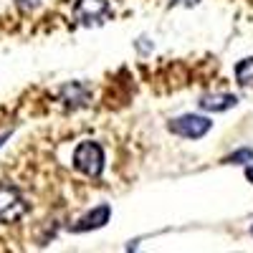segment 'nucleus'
Returning a JSON list of instances; mask_svg holds the SVG:
<instances>
[{
  "mask_svg": "<svg viewBox=\"0 0 253 253\" xmlns=\"http://www.w3.org/2000/svg\"><path fill=\"white\" fill-rule=\"evenodd\" d=\"M112 15V5L109 0H79L74 5V20L84 28H94L107 23Z\"/></svg>",
  "mask_w": 253,
  "mask_h": 253,
  "instance_id": "obj_1",
  "label": "nucleus"
},
{
  "mask_svg": "<svg viewBox=\"0 0 253 253\" xmlns=\"http://www.w3.org/2000/svg\"><path fill=\"white\" fill-rule=\"evenodd\" d=\"M74 167L79 172L89 175V177L101 175V170H104V150H101V144L81 142L76 147V152H74Z\"/></svg>",
  "mask_w": 253,
  "mask_h": 253,
  "instance_id": "obj_2",
  "label": "nucleus"
},
{
  "mask_svg": "<svg viewBox=\"0 0 253 253\" xmlns=\"http://www.w3.org/2000/svg\"><path fill=\"white\" fill-rule=\"evenodd\" d=\"M28 203L13 185H0V223H15L26 215Z\"/></svg>",
  "mask_w": 253,
  "mask_h": 253,
  "instance_id": "obj_3",
  "label": "nucleus"
},
{
  "mask_svg": "<svg viewBox=\"0 0 253 253\" xmlns=\"http://www.w3.org/2000/svg\"><path fill=\"white\" fill-rule=\"evenodd\" d=\"M210 126H213V122L200 117V114H182V117L170 122V132L180 134V137H187V139H198V137L210 132Z\"/></svg>",
  "mask_w": 253,
  "mask_h": 253,
  "instance_id": "obj_4",
  "label": "nucleus"
},
{
  "mask_svg": "<svg viewBox=\"0 0 253 253\" xmlns=\"http://www.w3.org/2000/svg\"><path fill=\"white\" fill-rule=\"evenodd\" d=\"M109 215H112V208H109V205H99V208L89 210V213L84 215V218H79V223H74L71 230H74V233H86V230H96V228H101V225H107Z\"/></svg>",
  "mask_w": 253,
  "mask_h": 253,
  "instance_id": "obj_5",
  "label": "nucleus"
},
{
  "mask_svg": "<svg viewBox=\"0 0 253 253\" xmlns=\"http://www.w3.org/2000/svg\"><path fill=\"white\" fill-rule=\"evenodd\" d=\"M198 104L205 112H225V109H233L238 99L233 94H205V96H200Z\"/></svg>",
  "mask_w": 253,
  "mask_h": 253,
  "instance_id": "obj_6",
  "label": "nucleus"
},
{
  "mask_svg": "<svg viewBox=\"0 0 253 253\" xmlns=\"http://www.w3.org/2000/svg\"><path fill=\"white\" fill-rule=\"evenodd\" d=\"M69 94H74L71 99H66L69 107H84V104L89 101V91L81 89V84H66V86L61 89V96H69Z\"/></svg>",
  "mask_w": 253,
  "mask_h": 253,
  "instance_id": "obj_7",
  "label": "nucleus"
},
{
  "mask_svg": "<svg viewBox=\"0 0 253 253\" xmlns=\"http://www.w3.org/2000/svg\"><path fill=\"white\" fill-rule=\"evenodd\" d=\"M236 79L241 86L253 89V58H243L238 66H236Z\"/></svg>",
  "mask_w": 253,
  "mask_h": 253,
  "instance_id": "obj_8",
  "label": "nucleus"
},
{
  "mask_svg": "<svg viewBox=\"0 0 253 253\" xmlns=\"http://www.w3.org/2000/svg\"><path fill=\"white\" fill-rule=\"evenodd\" d=\"M241 160H253V150H241V152H236L233 157H228L230 165H241Z\"/></svg>",
  "mask_w": 253,
  "mask_h": 253,
  "instance_id": "obj_9",
  "label": "nucleus"
},
{
  "mask_svg": "<svg viewBox=\"0 0 253 253\" xmlns=\"http://www.w3.org/2000/svg\"><path fill=\"white\" fill-rule=\"evenodd\" d=\"M172 5H182V8H193V5H198L200 0H170Z\"/></svg>",
  "mask_w": 253,
  "mask_h": 253,
  "instance_id": "obj_10",
  "label": "nucleus"
},
{
  "mask_svg": "<svg viewBox=\"0 0 253 253\" xmlns=\"http://www.w3.org/2000/svg\"><path fill=\"white\" fill-rule=\"evenodd\" d=\"M8 137H10V132H5V134H0V144H3V142H5Z\"/></svg>",
  "mask_w": 253,
  "mask_h": 253,
  "instance_id": "obj_11",
  "label": "nucleus"
},
{
  "mask_svg": "<svg viewBox=\"0 0 253 253\" xmlns=\"http://www.w3.org/2000/svg\"><path fill=\"white\" fill-rule=\"evenodd\" d=\"M246 175H248V180H253V167H248V170H246Z\"/></svg>",
  "mask_w": 253,
  "mask_h": 253,
  "instance_id": "obj_12",
  "label": "nucleus"
},
{
  "mask_svg": "<svg viewBox=\"0 0 253 253\" xmlns=\"http://www.w3.org/2000/svg\"><path fill=\"white\" fill-rule=\"evenodd\" d=\"M251 233H253V228H251Z\"/></svg>",
  "mask_w": 253,
  "mask_h": 253,
  "instance_id": "obj_13",
  "label": "nucleus"
}]
</instances>
